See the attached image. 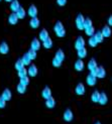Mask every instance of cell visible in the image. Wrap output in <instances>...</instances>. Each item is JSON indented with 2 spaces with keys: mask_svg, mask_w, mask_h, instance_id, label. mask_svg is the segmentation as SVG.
<instances>
[{
  "mask_svg": "<svg viewBox=\"0 0 112 124\" xmlns=\"http://www.w3.org/2000/svg\"><path fill=\"white\" fill-rule=\"evenodd\" d=\"M21 61H22V63H23L24 66H29L30 64H32V60H30V58H29V55L27 54V53H25L22 55Z\"/></svg>",
  "mask_w": 112,
  "mask_h": 124,
  "instance_id": "cell-27",
  "label": "cell"
},
{
  "mask_svg": "<svg viewBox=\"0 0 112 124\" xmlns=\"http://www.w3.org/2000/svg\"><path fill=\"white\" fill-rule=\"evenodd\" d=\"M48 38V31L46 29V28H42L40 31V34H39V39L43 41L45 39H47Z\"/></svg>",
  "mask_w": 112,
  "mask_h": 124,
  "instance_id": "cell-20",
  "label": "cell"
},
{
  "mask_svg": "<svg viewBox=\"0 0 112 124\" xmlns=\"http://www.w3.org/2000/svg\"><path fill=\"white\" fill-rule=\"evenodd\" d=\"M37 7L35 5H30L29 6V8H28V10H27V13H28V15L30 16V17H34V16H36L37 15Z\"/></svg>",
  "mask_w": 112,
  "mask_h": 124,
  "instance_id": "cell-16",
  "label": "cell"
},
{
  "mask_svg": "<svg viewBox=\"0 0 112 124\" xmlns=\"http://www.w3.org/2000/svg\"><path fill=\"white\" fill-rule=\"evenodd\" d=\"M9 52V46L6 41H2L0 43V54H7Z\"/></svg>",
  "mask_w": 112,
  "mask_h": 124,
  "instance_id": "cell-10",
  "label": "cell"
},
{
  "mask_svg": "<svg viewBox=\"0 0 112 124\" xmlns=\"http://www.w3.org/2000/svg\"><path fill=\"white\" fill-rule=\"evenodd\" d=\"M99 97H100V92H99L98 90H95V91L91 94V101H92L93 103H98Z\"/></svg>",
  "mask_w": 112,
  "mask_h": 124,
  "instance_id": "cell-23",
  "label": "cell"
},
{
  "mask_svg": "<svg viewBox=\"0 0 112 124\" xmlns=\"http://www.w3.org/2000/svg\"><path fill=\"white\" fill-rule=\"evenodd\" d=\"M55 58H57L58 60L62 61V62H64L65 60V53L63 52V49H58L57 53H56V55H55Z\"/></svg>",
  "mask_w": 112,
  "mask_h": 124,
  "instance_id": "cell-29",
  "label": "cell"
},
{
  "mask_svg": "<svg viewBox=\"0 0 112 124\" xmlns=\"http://www.w3.org/2000/svg\"><path fill=\"white\" fill-rule=\"evenodd\" d=\"M8 22L10 24H12V25H14V24H16L18 22V17H17L15 12H12V13L8 16Z\"/></svg>",
  "mask_w": 112,
  "mask_h": 124,
  "instance_id": "cell-18",
  "label": "cell"
},
{
  "mask_svg": "<svg viewBox=\"0 0 112 124\" xmlns=\"http://www.w3.org/2000/svg\"><path fill=\"white\" fill-rule=\"evenodd\" d=\"M95 76H96V78H99V79H103V78H105V76H106V71H105L104 67H102V66L97 67V70H96Z\"/></svg>",
  "mask_w": 112,
  "mask_h": 124,
  "instance_id": "cell-7",
  "label": "cell"
},
{
  "mask_svg": "<svg viewBox=\"0 0 112 124\" xmlns=\"http://www.w3.org/2000/svg\"><path fill=\"white\" fill-rule=\"evenodd\" d=\"M108 24H109V26L112 24V16H111V15H110L109 18H108Z\"/></svg>",
  "mask_w": 112,
  "mask_h": 124,
  "instance_id": "cell-41",
  "label": "cell"
},
{
  "mask_svg": "<svg viewBox=\"0 0 112 124\" xmlns=\"http://www.w3.org/2000/svg\"><path fill=\"white\" fill-rule=\"evenodd\" d=\"M97 67H98V65H97V62H96L95 59H91V60L88 62V69H89L90 72L93 71V70H95Z\"/></svg>",
  "mask_w": 112,
  "mask_h": 124,
  "instance_id": "cell-25",
  "label": "cell"
},
{
  "mask_svg": "<svg viewBox=\"0 0 112 124\" xmlns=\"http://www.w3.org/2000/svg\"><path fill=\"white\" fill-rule=\"evenodd\" d=\"M26 88H27V86L25 85H23L21 83H18V85L16 86V91L18 92V94H24V93L26 92Z\"/></svg>",
  "mask_w": 112,
  "mask_h": 124,
  "instance_id": "cell-24",
  "label": "cell"
},
{
  "mask_svg": "<svg viewBox=\"0 0 112 124\" xmlns=\"http://www.w3.org/2000/svg\"><path fill=\"white\" fill-rule=\"evenodd\" d=\"M54 30H55V33L58 38H64L66 35V29L63 25V23L61 21H57L54 26Z\"/></svg>",
  "mask_w": 112,
  "mask_h": 124,
  "instance_id": "cell-1",
  "label": "cell"
},
{
  "mask_svg": "<svg viewBox=\"0 0 112 124\" xmlns=\"http://www.w3.org/2000/svg\"><path fill=\"white\" fill-rule=\"evenodd\" d=\"M5 107H6V101L1 96H0V109H3Z\"/></svg>",
  "mask_w": 112,
  "mask_h": 124,
  "instance_id": "cell-39",
  "label": "cell"
},
{
  "mask_svg": "<svg viewBox=\"0 0 112 124\" xmlns=\"http://www.w3.org/2000/svg\"><path fill=\"white\" fill-rule=\"evenodd\" d=\"M1 97L4 99V100L7 102V101H10L11 100V98H12V93L9 89H4L3 92H2V94H1Z\"/></svg>",
  "mask_w": 112,
  "mask_h": 124,
  "instance_id": "cell-11",
  "label": "cell"
},
{
  "mask_svg": "<svg viewBox=\"0 0 112 124\" xmlns=\"http://www.w3.org/2000/svg\"><path fill=\"white\" fill-rule=\"evenodd\" d=\"M0 1H1V0H0Z\"/></svg>",
  "mask_w": 112,
  "mask_h": 124,
  "instance_id": "cell-44",
  "label": "cell"
},
{
  "mask_svg": "<svg viewBox=\"0 0 112 124\" xmlns=\"http://www.w3.org/2000/svg\"><path fill=\"white\" fill-rule=\"evenodd\" d=\"M85 39L82 38V36H78L77 39L75 40V43H74V46L76 49H80L85 46Z\"/></svg>",
  "mask_w": 112,
  "mask_h": 124,
  "instance_id": "cell-5",
  "label": "cell"
},
{
  "mask_svg": "<svg viewBox=\"0 0 112 124\" xmlns=\"http://www.w3.org/2000/svg\"><path fill=\"white\" fill-rule=\"evenodd\" d=\"M30 48L33 51H39L40 48V40L39 39H33L30 43Z\"/></svg>",
  "mask_w": 112,
  "mask_h": 124,
  "instance_id": "cell-12",
  "label": "cell"
},
{
  "mask_svg": "<svg viewBox=\"0 0 112 124\" xmlns=\"http://www.w3.org/2000/svg\"><path fill=\"white\" fill-rule=\"evenodd\" d=\"M27 54L29 55V58H30V60H35L36 59V51H33V49H32V48H30L29 49V51L27 52Z\"/></svg>",
  "mask_w": 112,
  "mask_h": 124,
  "instance_id": "cell-36",
  "label": "cell"
},
{
  "mask_svg": "<svg viewBox=\"0 0 112 124\" xmlns=\"http://www.w3.org/2000/svg\"><path fill=\"white\" fill-rule=\"evenodd\" d=\"M5 1H6V2H9V3H10V2L12 1V0H5Z\"/></svg>",
  "mask_w": 112,
  "mask_h": 124,
  "instance_id": "cell-43",
  "label": "cell"
},
{
  "mask_svg": "<svg viewBox=\"0 0 112 124\" xmlns=\"http://www.w3.org/2000/svg\"><path fill=\"white\" fill-rule=\"evenodd\" d=\"M84 19L85 17L83 16V14H78L76 17V20H75V23H76V26L79 30H83L84 29Z\"/></svg>",
  "mask_w": 112,
  "mask_h": 124,
  "instance_id": "cell-2",
  "label": "cell"
},
{
  "mask_svg": "<svg viewBox=\"0 0 112 124\" xmlns=\"http://www.w3.org/2000/svg\"><path fill=\"white\" fill-rule=\"evenodd\" d=\"M39 73V70H37V67L33 64H30L29 68L27 69V75H29L30 77H35Z\"/></svg>",
  "mask_w": 112,
  "mask_h": 124,
  "instance_id": "cell-8",
  "label": "cell"
},
{
  "mask_svg": "<svg viewBox=\"0 0 112 124\" xmlns=\"http://www.w3.org/2000/svg\"><path fill=\"white\" fill-rule=\"evenodd\" d=\"M19 7H20V4L18 2V0H12L10 2V9L12 12H16Z\"/></svg>",
  "mask_w": 112,
  "mask_h": 124,
  "instance_id": "cell-19",
  "label": "cell"
},
{
  "mask_svg": "<svg viewBox=\"0 0 112 124\" xmlns=\"http://www.w3.org/2000/svg\"><path fill=\"white\" fill-rule=\"evenodd\" d=\"M77 51H78V57L80 59H84V58L87 57V49H86L85 46L80 48V49H77Z\"/></svg>",
  "mask_w": 112,
  "mask_h": 124,
  "instance_id": "cell-30",
  "label": "cell"
},
{
  "mask_svg": "<svg viewBox=\"0 0 112 124\" xmlns=\"http://www.w3.org/2000/svg\"><path fill=\"white\" fill-rule=\"evenodd\" d=\"M86 82H87V84H88V86L93 87V86H95V85H96L97 78H96V76L92 75V74L90 73L89 75L87 76V78H86Z\"/></svg>",
  "mask_w": 112,
  "mask_h": 124,
  "instance_id": "cell-9",
  "label": "cell"
},
{
  "mask_svg": "<svg viewBox=\"0 0 112 124\" xmlns=\"http://www.w3.org/2000/svg\"><path fill=\"white\" fill-rule=\"evenodd\" d=\"M14 67H15V70H17V71H19V70H21L22 68H24L25 66L23 65V63H22V61H21V59H18L16 62H15V65H14Z\"/></svg>",
  "mask_w": 112,
  "mask_h": 124,
  "instance_id": "cell-31",
  "label": "cell"
},
{
  "mask_svg": "<svg viewBox=\"0 0 112 124\" xmlns=\"http://www.w3.org/2000/svg\"><path fill=\"white\" fill-rule=\"evenodd\" d=\"M46 106H47L48 109L55 108V106H56V100H55V98H54L53 96H51L49 98L46 99Z\"/></svg>",
  "mask_w": 112,
  "mask_h": 124,
  "instance_id": "cell-14",
  "label": "cell"
},
{
  "mask_svg": "<svg viewBox=\"0 0 112 124\" xmlns=\"http://www.w3.org/2000/svg\"><path fill=\"white\" fill-rule=\"evenodd\" d=\"M74 68H75V70H76L77 72H82L84 70V68H85V64H84L83 60L82 59L77 60L76 62H75V64H74Z\"/></svg>",
  "mask_w": 112,
  "mask_h": 124,
  "instance_id": "cell-6",
  "label": "cell"
},
{
  "mask_svg": "<svg viewBox=\"0 0 112 124\" xmlns=\"http://www.w3.org/2000/svg\"><path fill=\"white\" fill-rule=\"evenodd\" d=\"M94 124H102V123H101V122H100V121H96V122H95V123H94Z\"/></svg>",
  "mask_w": 112,
  "mask_h": 124,
  "instance_id": "cell-42",
  "label": "cell"
},
{
  "mask_svg": "<svg viewBox=\"0 0 112 124\" xmlns=\"http://www.w3.org/2000/svg\"><path fill=\"white\" fill-rule=\"evenodd\" d=\"M17 75H18V77H19V78L25 77V76H27V70L25 69V68H22L21 70L17 71Z\"/></svg>",
  "mask_w": 112,
  "mask_h": 124,
  "instance_id": "cell-34",
  "label": "cell"
},
{
  "mask_svg": "<svg viewBox=\"0 0 112 124\" xmlns=\"http://www.w3.org/2000/svg\"><path fill=\"white\" fill-rule=\"evenodd\" d=\"M57 3L59 6H65L67 3V0H57Z\"/></svg>",
  "mask_w": 112,
  "mask_h": 124,
  "instance_id": "cell-40",
  "label": "cell"
},
{
  "mask_svg": "<svg viewBox=\"0 0 112 124\" xmlns=\"http://www.w3.org/2000/svg\"><path fill=\"white\" fill-rule=\"evenodd\" d=\"M75 93L78 95V96H82L86 93V88L83 83H78V85L76 86L75 88Z\"/></svg>",
  "mask_w": 112,
  "mask_h": 124,
  "instance_id": "cell-4",
  "label": "cell"
},
{
  "mask_svg": "<svg viewBox=\"0 0 112 124\" xmlns=\"http://www.w3.org/2000/svg\"><path fill=\"white\" fill-rule=\"evenodd\" d=\"M92 25H93V22L90 18H85L84 19V29L89 26H92Z\"/></svg>",
  "mask_w": 112,
  "mask_h": 124,
  "instance_id": "cell-37",
  "label": "cell"
},
{
  "mask_svg": "<svg viewBox=\"0 0 112 124\" xmlns=\"http://www.w3.org/2000/svg\"><path fill=\"white\" fill-rule=\"evenodd\" d=\"M40 19L37 18L36 16H34V17H32V19H30V21H29V25L32 26V28H34V29H36L37 27L40 26Z\"/></svg>",
  "mask_w": 112,
  "mask_h": 124,
  "instance_id": "cell-17",
  "label": "cell"
},
{
  "mask_svg": "<svg viewBox=\"0 0 112 124\" xmlns=\"http://www.w3.org/2000/svg\"><path fill=\"white\" fill-rule=\"evenodd\" d=\"M42 46L45 48H52L53 47V39L48 36L47 39H45L42 41Z\"/></svg>",
  "mask_w": 112,
  "mask_h": 124,
  "instance_id": "cell-26",
  "label": "cell"
},
{
  "mask_svg": "<svg viewBox=\"0 0 112 124\" xmlns=\"http://www.w3.org/2000/svg\"><path fill=\"white\" fill-rule=\"evenodd\" d=\"M88 43H89V46H92V47H95V46H97V45H98V42L96 41L95 38H94L93 35L90 36V39H89V40H88Z\"/></svg>",
  "mask_w": 112,
  "mask_h": 124,
  "instance_id": "cell-33",
  "label": "cell"
},
{
  "mask_svg": "<svg viewBox=\"0 0 112 124\" xmlns=\"http://www.w3.org/2000/svg\"><path fill=\"white\" fill-rule=\"evenodd\" d=\"M16 13V15H17V17H18V19H23L24 17H25V15H26V11L24 10V8L23 7H20L18 8V10L15 12Z\"/></svg>",
  "mask_w": 112,
  "mask_h": 124,
  "instance_id": "cell-21",
  "label": "cell"
},
{
  "mask_svg": "<svg viewBox=\"0 0 112 124\" xmlns=\"http://www.w3.org/2000/svg\"><path fill=\"white\" fill-rule=\"evenodd\" d=\"M63 118H64V121L66 122H71L74 119V113L70 108H67L65 110V112L63 114Z\"/></svg>",
  "mask_w": 112,
  "mask_h": 124,
  "instance_id": "cell-3",
  "label": "cell"
},
{
  "mask_svg": "<svg viewBox=\"0 0 112 124\" xmlns=\"http://www.w3.org/2000/svg\"><path fill=\"white\" fill-rule=\"evenodd\" d=\"M52 96V90H51V88L49 87H45L43 88V90L41 91V97L43 98V99H48V98H49Z\"/></svg>",
  "mask_w": 112,
  "mask_h": 124,
  "instance_id": "cell-15",
  "label": "cell"
},
{
  "mask_svg": "<svg viewBox=\"0 0 112 124\" xmlns=\"http://www.w3.org/2000/svg\"><path fill=\"white\" fill-rule=\"evenodd\" d=\"M93 36L95 38V39H96V41L98 42V43H101V42H103V40H104V36H103V34H102V32L101 31H95L94 32V34H93Z\"/></svg>",
  "mask_w": 112,
  "mask_h": 124,
  "instance_id": "cell-22",
  "label": "cell"
},
{
  "mask_svg": "<svg viewBox=\"0 0 112 124\" xmlns=\"http://www.w3.org/2000/svg\"><path fill=\"white\" fill-rule=\"evenodd\" d=\"M52 64H53V66H54L55 68H59V67L62 66L63 62L60 61V60H58L57 58H54V59H53V62H52Z\"/></svg>",
  "mask_w": 112,
  "mask_h": 124,
  "instance_id": "cell-35",
  "label": "cell"
},
{
  "mask_svg": "<svg viewBox=\"0 0 112 124\" xmlns=\"http://www.w3.org/2000/svg\"><path fill=\"white\" fill-rule=\"evenodd\" d=\"M101 32H102V34H103V36L104 38H109V36L111 35V29H110V26L108 25H105L103 28H102V30H101Z\"/></svg>",
  "mask_w": 112,
  "mask_h": 124,
  "instance_id": "cell-28",
  "label": "cell"
},
{
  "mask_svg": "<svg viewBox=\"0 0 112 124\" xmlns=\"http://www.w3.org/2000/svg\"><path fill=\"white\" fill-rule=\"evenodd\" d=\"M107 102H108L107 94H106V93H104V92L100 93V97H99V101H98V103L100 104V105H102V106H104V105H106V104H107Z\"/></svg>",
  "mask_w": 112,
  "mask_h": 124,
  "instance_id": "cell-13",
  "label": "cell"
},
{
  "mask_svg": "<svg viewBox=\"0 0 112 124\" xmlns=\"http://www.w3.org/2000/svg\"><path fill=\"white\" fill-rule=\"evenodd\" d=\"M29 82H30V81H29L28 76H25V77L20 78V81H19V83H21V84H23V85H25V86H28Z\"/></svg>",
  "mask_w": 112,
  "mask_h": 124,
  "instance_id": "cell-38",
  "label": "cell"
},
{
  "mask_svg": "<svg viewBox=\"0 0 112 124\" xmlns=\"http://www.w3.org/2000/svg\"><path fill=\"white\" fill-rule=\"evenodd\" d=\"M94 32H95V28H94V26H93V25L85 28V33L88 36H92L93 34H94Z\"/></svg>",
  "mask_w": 112,
  "mask_h": 124,
  "instance_id": "cell-32",
  "label": "cell"
}]
</instances>
